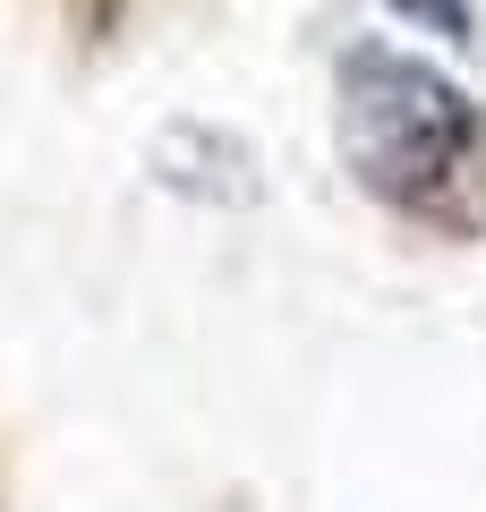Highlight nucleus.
<instances>
[{"mask_svg": "<svg viewBox=\"0 0 486 512\" xmlns=\"http://www.w3.org/2000/svg\"><path fill=\"white\" fill-rule=\"evenodd\" d=\"M342 137H350L359 180L418 222L461 214V188L486 154L478 111L435 69H418L401 52H350L342 60Z\"/></svg>", "mask_w": 486, "mask_h": 512, "instance_id": "obj_1", "label": "nucleus"}]
</instances>
